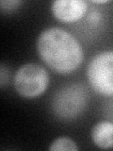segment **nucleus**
Listing matches in <instances>:
<instances>
[{"instance_id": "nucleus-7", "label": "nucleus", "mask_w": 113, "mask_h": 151, "mask_svg": "<svg viewBox=\"0 0 113 151\" xmlns=\"http://www.w3.org/2000/svg\"><path fill=\"white\" fill-rule=\"evenodd\" d=\"M79 148L77 145L75 144L72 139L68 137H59L56 139L53 143L51 144L49 150L50 151H59V150H65V151H77Z\"/></svg>"}, {"instance_id": "nucleus-5", "label": "nucleus", "mask_w": 113, "mask_h": 151, "mask_svg": "<svg viewBox=\"0 0 113 151\" xmlns=\"http://www.w3.org/2000/svg\"><path fill=\"white\" fill-rule=\"evenodd\" d=\"M88 5L84 0H56L51 12L59 21L71 23L81 19L87 12Z\"/></svg>"}, {"instance_id": "nucleus-11", "label": "nucleus", "mask_w": 113, "mask_h": 151, "mask_svg": "<svg viewBox=\"0 0 113 151\" xmlns=\"http://www.w3.org/2000/svg\"><path fill=\"white\" fill-rule=\"evenodd\" d=\"M92 2L95 3V4H107L109 1H108V0H93V1H92Z\"/></svg>"}, {"instance_id": "nucleus-4", "label": "nucleus", "mask_w": 113, "mask_h": 151, "mask_svg": "<svg viewBox=\"0 0 113 151\" xmlns=\"http://www.w3.org/2000/svg\"><path fill=\"white\" fill-rule=\"evenodd\" d=\"M87 78L95 92L113 96V50L96 54L88 64Z\"/></svg>"}, {"instance_id": "nucleus-6", "label": "nucleus", "mask_w": 113, "mask_h": 151, "mask_svg": "<svg viewBox=\"0 0 113 151\" xmlns=\"http://www.w3.org/2000/svg\"><path fill=\"white\" fill-rule=\"evenodd\" d=\"M92 139L98 147L107 149L113 147V122L101 121L92 127Z\"/></svg>"}, {"instance_id": "nucleus-10", "label": "nucleus", "mask_w": 113, "mask_h": 151, "mask_svg": "<svg viewBox=\"0 0 113 151\" xmlns=\"http://www.w3.org/2000/svg\"><path fill=\"white\" fill-rule=\"evenodd\" d=\"M89 18H91V20L93 23H98L99 21H100V13H99L98 12L93 11L92 13H89Z\"/></svg>"}, {"instance_id": "nucleus-8", "label": "nucleus", "mask_w": 113, "mask_h": 151, "mask_svg": "<svg viewBox=\"0 0 113 151\" xmlns=\"http://www.w3.org/2000/svg\"><path fill=\"white\" fill-rule=\"evenodd\" d=\"M22 4V1H18V0H2L0 2V8H1V12L4 13H11L13 11L20 6Z\"/></svg>"}, {"instance_id": "nucleus-2", "label": "nucleus", "mask_w": 113, "mask_h": 151, "mask_svg": "<svg viewBox=\"0 0 113 151\" xmlns=\"http://www.w3.org/2000/svg\"><path fill=\"white\" fill-rule=\"evenodd\" d=\"M88 93L80 84H71L55 94L52 109L56 116L60 119L70 120L77 118L87 107Z\"/></svg>"}, {"instance_id": "nucleus-3", "label": "nucleus", "mask_w": 113, "mask_h": 151, "mask_svg": "<svg viewBox=\"0 0 113 151\" xmlns=\"http://www.w3.org/2000/svg\"><path fill=\"white\" fill-rule=\"evenodd\" d=\"M49 85V75L44 66L26 63L14 76V87L23 97L33 98L44 93Z\"/></svg>"}, {"instance_id": "nucleus-9", "label": "nucleus", "mask_w": 113, "mask_h": 151, "mask_svg": "<svg viewBox=\"0 0 113 151\" xmlns=\"http://www.w3.org/2000/svg\"><path fill=\"white\" fill-rule=\"evenodd\" d=\"M8 70L5 69L4 67V64L2 63L1 64V69H0V85H1V87H4L5 84H6L7 80L5 78H7L9 80V77H7L8 75Z\"/></svg>"}, {"instance_id": "nucleus-1", "label": "nucleus", "mask_w": 113, "mask_h": 151, "mask_svg": "<svg viewBox=\"0 0 113 151\" xmlns=\"http://www.w3.org/2000/svg\"><path fill=\"white\" fill-rule=\"evenodd\" d=\"M37 50L44 63L55 72L69 74L81 64L84 55L78 41L63 28H46L37 40Z\"/></svg>"}]
</instances>
